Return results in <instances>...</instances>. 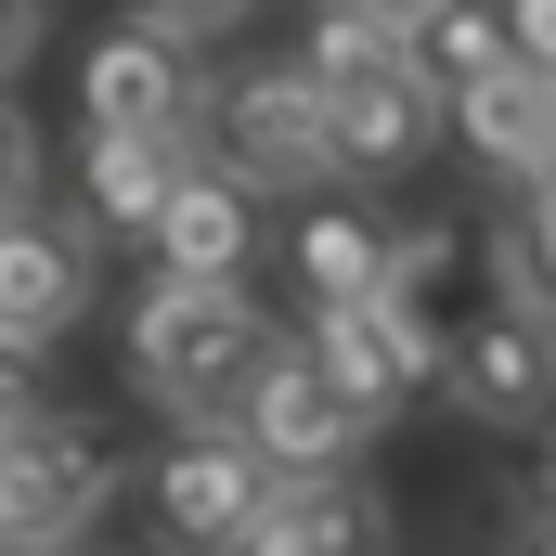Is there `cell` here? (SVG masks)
<instances>
[{
  "mask_svg": "<svg viewBox=\"0 0 556 556\" xmlns=\"http://www.w3.org/2000/svg\"><path fill=\"white\" fill-rule=\"evenodd\" d=\"M492 13H505L518 65H531V78H556V0H492Z\"/></svg>",
  "mask_w": 556,
  "mask_h": 556,
  "instance_id": "obj_21",
  "label": "cell"
},
{
  "mask_svg": "<svg viewBox=\"0 0 556 556\" xmlns=\"http://www.w3.org/2000/svg\"><path fill=\"white\" fill-rule=\"evenodd\" d=\"M440 389H453V415L479 427H531L556 415V298L531 285V247H518V273H505V298L440 350Z\"/></svg>",
  "mask_w": 556,
  "mask_h": 556,
  "instance_id": "obj_3",
  "label": "cell"
},
{
  "mask_svg": "<svg viewBox=\"0 0 556 556\" xmlns=\"http://www.w3.org/2000/svg\"><path fill=\"white\" fill-rule=\"evenodd\" d=\"M233 440H247L273 479H324V466H350L376 427H363L337 389H324V363H311L298 337H273V350H260V376L233 389Z\"/></svg>",
  "mask_w": 556,
  "mask_h": 556,
  "instance_id": "obj_6",
  "label": "cell"
},
{
  "mask_svg": "<svg viewBox=\"0 0 556 556\" xmlns=\"http://www.w3.org/2000/svg\"><path fill=\"white\" fill-rule=\"evenodd\" d=\"M26 52H39V0H0V78H13Z\"/></svg>",
  "mask_w": 556,
  "mask_h": 556,
  "instance_id": "obj_23",
  "label": "cell"
},
{
  "mask_svg": "<svg viewBox=\"0 0 556 556\" xmlns=\"http://www.w3.org/2000/svg\"><path fill=\"white\" fill-rule=\"evenodd\" d=\"M26 207H39V130L0 104V220H26Z\"/></svg>",
  "mask_w": 556,
  "mask_h": 556,
  "instance_id": "obj_20",
  "label": "cell"
},
{
  "mask_svg": "<svg viewBox=\"0 0 556 556\" xmlns=\"http://www.w3.org/2000/svg\"><path fill=\"white\" fill-rule=\"evenodd\" d=\"M518 247H531V285H544V298H556V207H544V220H531V233H518Z\"/></svg>",
  "mask_w": 556,
  "mask_h": 556,
  "instance_id": "obj_25",
  "label": "cell"
},
{
  "mask_svg": "<svg viewBox=\"0 0 556 556\" xmlns=\"http://www.w3.org/2000/svg\"><path fill=\"white\" fill-rule=\"evenodd\" d=\"M91 311V233L78 220H0V350H52Z\"/></svg>",
  "mask_w": 556,
  "mask_h": 556,
  "instance_id": "obj_9",
  "label": "cell"
},
{
  "mask_svg": "<svg viewBox=\"0 0 556 556\" xmlns=\"http://www.w3.org/2000/svg\"><path fill=\"white\" fill-rule=\"evenodd\" d=\"M260 350H273V311L247 298V285H181L155 273L130 298V389L142 402H168L181 427H220L233 415V389L260 376Z\"/></svg>",
  "mask_w": 556,
  "mask_h": 556,
  "instance_id": "obj_1",
  "label": "cell"
},
{
  "mask_svg": "<svg viewBox=\"0 0 556 556\" xmlns=\"http://www.w3.org/2000/svg\"><path fill=\"white\" fill-rule=\"evenodd\" d=\"M0 427H26V363L0 350Z\"/></svg>",
  "mask_w": 556,
  "mask_h": 556,
  "instance_id": "obj_26",
  "label": "cell"
},
{
  "mask_svg": "<svg viewBox=\"0 0 556 556\" xmlns=\"http://www.w3.org/2000/svg\"><path fill=\"white\" fill-rule=\"evenodd\" d=\"M440 117L466 130V155H479V168H505V181H518V155H531V130L556 117V78H531V65H505V78H479V91H453Z\"/></svg>",
  "mask_w": 556,
  "mask_h": 556,
  "instance_id": "obj_16",
  "label": "cell"
},
{
  "mask_svg": "<svg viewBox=\"0 0 556 556\" xmlns=\"http://www.w3.org/2000/svg\"><path fill=\"white\" fill-rule=\"evenodd\" d=\"M337 13H363V26H389V39H415V26L440 13V0H337Z\"/></svg>",
  "mask_w": 556,
  "mask_h": 556,
  "instance_id": "obj_24",
  "label": "cell"
},
{
  "mask_svg": "<svg viewBox=\"0 0 556 556\" xmlns=\"http://www.w3.org/2000/svg\"><path fill=\"white\" fill-rule=\"evenodd\" d=\"M260 0H142V39H168V52H194V39H233Z\"/></svg>",
  "mask_w": 556,
  "mask_h": 556,
  "instance_id": "obj_19",
  "label": "cell"
},
{
  "mask_svg": "<svg viewBox=\"0 0 556 556\" xmlns=\"http://www.w3.org/2000/svg\"><path fill=\"white\" fill-rule=\"evenodd\" d=\"M155 531H168V556H233L247 544V518H260V492H273V466L233 440V427H181L168 453H155Z\"/></svg>",
  "mask_w": 556,
  "mask_h": 556,
  "instance_id": "obj_7",
  "label": "cell"
},
{
  "mask_svg": "<svg viewBox=\"0 0 556 556\" xmlns=\"http://www.w3.org/2000/svg\"><path fill=\"white\" fill-rule=\"evenodd\" d=\"M117 505V453L78 427H0V556H78Z\"/></svg>",
  "mask_w": 556,
  "mask_h": 556,
  "instance_id": "obj_4",
  "label": "cell"
},
{
  "mask_svg": "<svg viewBox=\"0 0 556 556\" xmlns=\"http://www.w3.org/2000/svg\"><path fill=\"white\" fill-rule=\"evenodd\" d=\"M427 142H440V91H427V78L324 104V168H337V181H389V168H415Z\"/></svg>",
  "mask_w": 556,
  "mask_h": 556,
  "instance_id": "obj_13",
  "label": "cell"
},
{
  "mask_svg": "<svg viewBox=\"0 0 556 556\" xmlns=\"http://www.w3.org/2000/svg\"><path fill=\"white\" fill-rule=\"evenodd\" d=\"M142 247H155V273H181V285H247V260H260V194L220 155H181V181L142 220Z\"/></svg>",
  "mask_w": 556,
  "mask_h": 556,
  "instance_id": "obj_8",
  "label": "cell"
},
{
  "mask_svg": "<svg viewBox=\"0 0 556 556\" xmlns=\"http://www.w3.org/2000/svg\"><path fill=\"white\" fill-rule=\"evenodd\" d=\"M181 155H194V130H91V155H78V181H91V220H104V233H142V220L168 207Z\"/></svg>",
  "mask_w": 556,
  "mask_h": 556,
  "instance_id": "obj_14",
  "label": "cell"
},
{
  "mask_svg": "<svg viewBox=\"0 0 556 556\" xmlns=\"http://www.w3.org/2000/svg\"><path fill=\"white\" fill-rule=\"evenodd\" d=\"M518 273V220H479V207H453V220H415V233H389V285H376V311L402 324L427 350V376H440V350L505 298Z\"/></svg>",
  "mask_w": 556,
  "mask_h": 556,
  "instance_id": "obj_2",
  "label": "cell"
},
{
  "mask_svg": "<svg viewBox=\"0 0 556 556\" xmlns=\"http://www.w3.org/2000/svg\"><path fill=\"white\" fill-rule=\"evenodd\" d=\"M298 78H311L324 104H350V91H402V78H415V39H389V26H363V13H324L311 52H298Z\"/></svg>",
  "mask_w": 556,
  "mask_h": 556,
  "instance_id": "obj_18",
  "label": "cell"
},
{
  "mask_svg": "<svg viewBox=\"0 0 556 556\" xmlns=\"http://www.w3.org/2000/svg\"><path fill=\"white\" fill-rule=\"evenodd\" d=\"M505 65H518V39H505V13H492V0H440V13L415 26V78L440 91V104H453V91H479V78H505Z\"/></svg>",
  "mask_w": 556,
  "mask_h": 556,
  "instance_id": "obj_17",
  "label": "cell"
},
{
  "mask_svg": "<svg viewBox=\"0 0 556 556\" xmlns=\"http://www.w3.org/2000/svg\"><path fill=\"white\" fill-rule=\"evenodd\" d=\"M544 492H556V466H544Z\"/></svg>",
  "mask_w": 556,
  "mask_h": 556,
  "instance_id": "obj_27",
  "label": "cell"
},
{
  "mask_svg": "<svg viewBox=\"0 0 556 556\" xmlns=\"http://www.w3.org/2000/svg\"><path fill=\"white\" fill-rule=\"evenodd\" d=\"M194 104H207L220 168H233L247 194H311V181H337V168H324V91L298 78V52H285V65H247V78H220V91H194Z\"/></svg>",
  "mask_w": 556,
  "mask_h": 556,
  "instance_id": "obj_5",
  "label": "cell"
},
{
  "mask_svg": "<svg viewBox=\"0 0 556 556\" xmlns=\"http://www.w3.org/2000/svg\"><path fill=\"white\" fill-rule=\"evenodd\" d=\"M233 556H389V492L350 479V466H324V479H273Z\"/></svg>",
  "mask_w": 556,
  "mask_h": 556,
  "instance_id": "obj_10",
  "label": "cell"
},
{
  "mask_svg": "<svg viewBox=\"0 0 556 556\" xmlns=\"http://www.w3.org/2000/svg\"><path fill=\"white\" fill-rule=\"evenodd\" d=\"M298 350L324 363V389H337L363 427H389L415 389H440V376H427V350L389 324V311H376V298H363V311H311V337H298Z\"/></svg>",
  "mask_w": 556,
  "mask_h": 556,
  "instance_id": "obj_11",
  "label": "cell"
},
{
  "mask_svg": "<svg viewBox=\"0 0 556 556\" xmlns=\"http://www.w3.org/2000/svg\"><path fill=\"white\" fill-rule=\"evenodd\" d=\"M285 260H298V311H363V298L389 285V233H376L363 207H311Z\"/></svg>",
  "mask_w": 556,
  "mask_h": 556,
  "instance_id": "obj_15",
  "label": "cell"
},
{
  "mask_svg": "<svg viewBox=\"0 0 556 556\" xmlns=\"http://www.w3.org/2000/svg\"><path fill=\"white\" fill-rule=\"evenodd\" d=\"M544 556H556V531H544Z\"/></svg>",
  "mask_w": 556,
  "mask_h": 556,
  "instance_id": "obj_28",
  "label": "cell"
},
{
  "mask_svg": "<svg viewBox=\"0 0 556 556\" xmlns=\"http://www.w3.org/2000/svg\"><path fill=\"white\" fill-rule=\"evenodd\" d=\"M78 104H91V130H194V65L168 52V39H91V65H78Z\"/></svg>",
  "mask_w": 556,
  "mask_h": 556,
  "instance_id": "obj_12",
  "label": "cell"
},
{
  "mask_svg": "<svg viewBox=\"0 0 556 556\" xmlns=\"http://www.w3.org/2000/svg\"><path fill=\"white\" fill-rule=\"evenodd\" d=\"M518 194H531V220H544V207H556V117H544V130H531V155H518Z\"/></svg>",
  "mask_w": 556,
  "mask_h": 556,
  "instance_id": "obj_22",
  "label": "cell"
}]
</instances>
